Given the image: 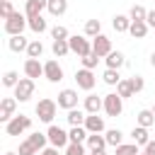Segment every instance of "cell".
I'll use <instances>...</instances> for the list:
<instances>
[{"mask_svg":"<svg viewBox=\"0 0 155 155\" xmlns=\"http://www.w3.org/2000/svg\"><path fill=\"white\" fill-rule=\"evenodd\" d=\"M56 109H58V104H56L53 99H48V97L39 99V102H36V107H34V111H36L39 121H44V124H51V121H53Z\"/></svg>","mask_w":155,"mask_h":155,"instance_id":"6da1fadb","label":"cell"},{"mask_svg":"<svg viewBox=\"0 0 155 155\" xmlns=\"http://www.w3.org/2000/svg\"><path fill=\"white\" fill-rule=\"evenodd\" d=\"M31 128V119L27 114H19V116H12L7 124H5V133L7 136H22L24 131Z\"/></svg>","mask_w":155,"mask_h":155,"instance_id":"7a4b0ae2","label":"cell"},{"mask_svg":"<svg viewBox=\"0 0 155 155\" xmlns=\"http://www.w3.org/2000/svg\"><path fill=\"white\" fill-rule=\"evenodd\" d=\"M24 27H29V19H27V15H19V12H15L12 17H7V19H5V31H7L10 36H17V34H22V31H24Z\"/></svg>","mask_w":155,"mask_h":155,"instance_id":"3957f363","label":"cell"},{"mask_svg":"<svg viewBox=\"0 0 155 155\" xmlns=\"http://www.w3.org/2000/svg\"><path fill=\"white\" fill-rule=\"evenodd\" d=\"M46 136H48V143L53 145V148H68L70 145V138H68V133L61 128V126H48V131H46Z\"/></svg>","mask_w":155,"mask_h":155,"instance_id":"277c9868","label":"cell"},{"mask_svg":"<svg viewBox=\"0 0 155 155\" xmlns=\"http://www.w3.org/2000/svg\"><path fill=\"white\" fill-rule=\"evenodd\" d=\"M104 111H107V116H119L124 111V97H119L116 92L104 94Z\"/></svg>","mask_w":155,"mask_h":155,"instance_id":"5b68a950","label":"cell"},{"mask_svg":"<svg viewBox=\"0 0 155 155\" xmlns=\"http://www.w3.org/2000/svg\"><path fill=\"white\" fill-rule=\"evenodd\" d=\"M31 94H34V80L31 78H22L17 82V87H15V99L17 102H27V99H31Z\"/></svg>","mask_w":155,"mask_h":155,"instance_id":"8992f818","label":"cell"},{"mask_svg":"<svg viewBox=\"0 0 155 155\" xmlns=\"http://www.w3.org/2000/svg\"><path fill=\"white\" fill-rule=\"evenodd\" d=\"M68 44H70V51H73V53H78L80 58H85L87 53H92V44H90L85 36H78V34H75V36H70V39H68Z\"/></svg>","mask_w":155,"mask_h":155,"instance_id":"52a82bcc","label":"cell"},{"mask_svg":"<svg viewBox=\"0 0 155 155\" xmlns=\"http://www.w3.org/2000/svg\"><path fill=\"white\" fill-rule=\"evenodd\" d=\"M75 82H78V87L80 90H92L94 85H97V78H94V73L92 70H87V68H80V70H75Z\"/></svg>","mask_w":155,"mask_h":155,"instance_id":"ba28073f","label":"cell"},{"mask_svg":"<svg viewBox=\"0 0 155 155\" xmlns=\"http://www.w3.org/2000/svg\"><path fill=\"white\" fill-rule=\"evenodd\" d=\"M92 53H97L99 58H107V56L111 53V39L104 36V34L94 36V39H92Z\"/></svg>","mask_w":155,"mask_h":155,"instance_id":"9c48e42d","label":"cell"},{"mask_svg":"<svg viewBox=\"0 0 155 155\" xmlns=\"http://www.w3.org/2000/svg\"><path fill=\"white\" fill-rule=\"evenodd\" d=\"M58 107L61 109H75L78 107V92L75 90H70V87H65V90H61L58 92Z\"/></svg>","mask_w":155,"mask_h":155,"instance_id":"30bf717a","label":"cell"},{"mask_svg":"<svg viewBox=\"0 0 155 155\" xmlns=\"http://www.w3.org/2000/svg\"><path fill=\"white\" fill-rule=\"evenodd\" d=\"M44 78L48 82H61L63 80V68L58 65V61H46L44 63Z\"/></svg>","mask_w":155,"mask_h":155,"instance_id":"8fae6325","label":"cell"},{"mask_svg":"<svg viewBox=\"0 0 155 155\" xmlns=\"http://www.w3.org/2000/svg\"><path fill=\"white\" fill-rule=\"evenodd\" d=\"M15 109H17V99H15V97H5V99L0 102V121L7 124V121L15 116Z\"/></svg>","mask_w":155,"mask_h":155,"instance_id":"7c38bea8","label":"cell"},{"mask_svg":"<svg viewBox=\"0 0 155 155\" xmlns=\"http://www.w3.org/2000/svg\"><path fill=\"white\" fill-rule=\"evenodd\" d=\"M24 75L31 78V80L44 75V65L39 63V58H27V61H24Z\"/></svg>","mask_w":155,"mask_h":155,"instance_id":"4fadbf2b","label":"cell"},{"mask_svg":"<svg viewBox=\"0 0 155 155\" xmlns=\"http://www.w3.org/2000/svg\"><path fill=\"white\" fill-rule=\"evenodd\" d=\"M46 7H48V0H27L24 15H27V17H39Z\"/></svg>","mask_w":155,"mask_h":155,"instance_id":"5bb4252c","label":"cell"},{"mask_svg":"<svg viewBox=\"0 0 155 155\" xmlns=\"http://www.w3.org/2000/svg\"><path fill=\"white\" fill-rule=\"evenodd\" d=\"M99 109H104V97L87 94V97H85V111H87V114H99Z\"/></svg>","mask_w":155,"mask_h":155,"instance_id":"9a60e30c","label":"cell"},{"mask_svg":"<svg viewBox=\"0 0 155 155\" xmlns=\"http://www.w3.org/2000/svg\"><path fill=\"white\" fill-rule=\"evenodd\" d=\"M85 128H87L90 133H102V131H104V119L97 116V114H87V119H85Z\"/></svg>","mask_w":155,"mask_h":155,"instance_id":"2e32d148","label":"cell"},{"mask_svg":"<svg viewBox=\"0 0 155 155\" xmlns=\"http://www.w3.org/2000/svg\"><path fill=\"white\" fill-rule=\"evenodd\" d=\"M104 61H107V68H114V70H119V68L126 65V56H124L121 51H111Z\"/></svg>","mask_w":155,"mask_h":155,"instance_id":"e0dca14e","label":"cell"},{"mask_svg":"<svg viewBox=\"0 0 155 155\" xmlns=\"http://www.w3.org/2000/svg\"><path fill=\"white\" fill-rule=\"evenodd\" d=\"M7 46H10V51L19 53V51H27V48H29V41H27L22 34H17V36H10V39H7Z\"/></svg>","mask_w":155,"mask_h":155,"instance_id":"ac0fdd59","label":"cell"},{"mask_svg":"<svg viewBox=\"0 0 155 155\" xmlns=\"http://www.w3.org/2000/svg\"><path fill=\"white\" fill-rule=\"evenodd\" d=\"M136 121H138V126L150 128V126L155 124V114H153V109H140V111H138V116H136Z\"/></svg>","mask_w":155,"mask_h":155,"instance_id":"d6986e66","label":"cell"},{"mask_svg":"<svg viewBox=\"0 0 155 155\" xmlns=\"http://www.w3.org/2000/svg\"><path fill=\"white\" fill-rule=\"evenodd\" d=\"M87 136H90V131H87L85 126H73V128L68 131L70 143H82V140H87Z\"/></svg>","mask_w":155,"mask_h":155,"instance_id":"ffe728a7","label":"cell"},{"mask_svg":"<svg viewBox=\"0 0 155 155\" xmlns=\"http://www.w3.org/2000/svg\"><path fill=\"white\" fill-rule=\"evenodd\" d=\"M131 138H133L136 145H143V148L150 143V138H148V128H143V126H136V128L131 131Z\"/></svg>","mask_w":155,"mask_h":155,"instance_id":"44dd1931","label":"cell"},{"mask_svg":"<svg viewBox=\"0 0 155 155\" xmlns=\"http://www.w3.org/2000/svg\"><path fill=\"white\" fill-rule=\"evenodd\" d=\"M51 51H53V56H56V58H63V56L70 51V44H68V39H56V41L51 44Z\"/></svg>","mask_w":155,"mask_h":155,"instance_id":"7402d4cb","label":"cell"},{"mask_svg":"<svg viewBox=\"0 0 155 155\" xmlns=\"http://www.w3.org/2000/svg\"><path fill=\"white\" fill-rule=\"evenodd\" d=\"M65 119H68V124H70V126H85L87 114H85V111H80V109L75 107V109H70V111H68V116H65Z\"/></svg>","mask_w":155,"mask_h":155,"instance_id":"603a6c76","label":"cell"},{"mask_svg":"<svg viewBox=\"0 0 155 155\" xmlns=\"http://www.w3.org/2000/svg\"><path fill=\"white\" fill-rule=\"evenodd\" d=\"M104 138H107V145H114V148L124 145V133H121L119 128H109V131L104 133Z\"/></svg>","mask_w":155,"mask_h":155,"instance_id":"cb8c5ba5","label":"cell"},{"mask_svg":"<svg viewBox=\"0 0 155 155\" xmlns=\"http://www.w3.org/2000/svg\"><path fill=\"white\" fill-rule=\"evenodd\" d=\"M53 17H61V15H65V10H68V0H48V7H46Z\"/></svg>","mask_w":155,"mask_h":155,"instance_id":"d4e9b609","label":"cell"},{"mask_svg":"<svg viewBox=\"0 0 155 155\" xmlns=\"http://www.w3.org/2000/svg\"><path fill=\"white\" fill-rule=\"evenodd\" d=\"M111 27H114L116 31H128V29H131V17H128V15H116V17L111 19Z\"/></svg>","mask_w":155,"mask_h":155,"instance_id":"484cf974","label":"cell"},{"mask_svg":"<svg viewBox=\"0 0 155 155\" xmlns=\"http://www.w3.org/2000/svg\"><path fill=\"white\" fill-rule=\"evenodd\" d=\"M128 34H131L133 39H145V34H148V22H131Z\"/></svg>","mask_w":155,"mask_h":155,"instance_id":"4316f807","label":"cell"},{"mask_svg":"<svg viewBox=\"0 0 155 155\" xmlns=\"http://www.w3.org/2000/svg\"><path fill=\"white\" fill-rule=\"evenodd\" d=\"M87 145H90L92 150H104V148H107V138H104L102 133H90V136H87Z\"/></svg>","mask_w":155,"mask_h":155,"instance_id":"83f0119b","label":"cell"},{"mask_svg":"<svg viewBox=\"0 0 155 155\" xmlns=\"http://www.w3.org/2000/svg\"><path fill=\"white\" fill-rule=\"evenodd\" d=\"M29 19V29L31 31H36V34H44L46 29H48V24H46V19L39 15V17H27Z\"/></svg>","mask_w":155,"mask_h":155,"instance_id":"f1b7e54d","label":"cell"},{"mask_svg":"<svg viewBox=\"0 0 155 155\" xmlns=\"http://www.w3.org/2000/svg\"><path fill=\"white\" fill-rule=\"evenodd\" d=\"M99 34H102V22H99V19H87V22H85V36H92V39H94V36H99Z\"/></svg>","mask_w":155,"mask_h":155,"instance_id":"f546056e","label":"cell"},{"mask_svg":"<svg viewBox=\"0 0 155 155\" xmlns=\"http://www.w3.org/2000/svg\"><path fill=\"white\" fill-rule=\"evenodd\" d=\"M128 17H131V22H145L148 19V10L143 5H133L131 12H128Z\"/></svg>","mask_w":155,"mask_h":155,"instance_id":"4dcf8cb0","label":"cell"},{"mask_svg":"<svg viewBox=\"0 0 155 155\" xmlns=\"http://www.w3.org/2000/svg\"><path fill=\"white\" fill-rule=\"evenodd\" d=\"M116 94H119V97H124V99L136 94V92H133V85H131V78H128V80H121V82L116 85Z\"/></svg>","mask_w":155,"mask_h":155,"instance_id":"1f68e13d","label":"cell"},{"mask_svg":"<svg viewBox=\"0 0 155 155\" xmlns=\"http://www.w3.org/2000/svg\"><path fill=\"white\" fill-rule=\"evenodd\" d=\"M41 53H44V44H41L39 39H34V41H29V48H27V56H29V58H41Z\"/></svg>","mask_w":155,"mask_h":155,"instance_id":"d6a6232c","label":"cell"},{"mask_svg":"<svg viewBox=\"0 0 155 155\" xmlns=\"http://www.w3.org/2000/svg\"><path fill=\"white\" fill-rule=\"evenodd\" d=\"M27 140H29V143H31V145H34L36 150H41V148H44V145L48 143V136H46V133H39V131H36V133H31V136H29Z\"/></svg>","mask_w":155,"mask_h":155,"instance_id":"836d02e7","label":"cell"},{"mask_svg":"<svg viewBox=\"0 0 155 155\" xmlns=\"http://www.w3.org/2000/svg\"><path fill=\"white\" fill-rule=\"evenodd\" d=\"M102 78H104V82H107V85H119V82L124 80V78L119 75V70H114V68H107Z\"/></svg>","mask_w":155,"mask_h":155,"instance_id":"e575fe53","label":"cell"},{"mask_svg":"<svg viewBox=\"0 0 155 155\" xmlns=\"http://www.w3.org/2000/svg\"><path fill=\"white\" fill-rule=\"evenodd\" d=\"M19 80H22V78L17 75V70H7V73L2 75V85H5V87H12V90L17 87V82H19Z\"/></svg>","mask_w":155,"mask_h":155,"instance_id":"d590c367","label":"cell"},{"mask_svg":"<svg viewBox=\"0 0 155 155\" xmlns=\"http://www.w3.org/2000/svg\"><path fill=\"white\" fill-rule=\"evenodd\" d=\"M114 155H138V145L136 143H124V145L116 148Z\"/></svg>","mask_w":155,"mask_h":155,"instance_id":"8d00e7d4","label":"cell"},{"mask_svg":"<svg viewBox=\"0 0 155 155\" xmlns=\"http://www.w3.org/2000/svg\"><path fill=\"white\" fill-rule=\"evenodd\" d=\"M12 15H15L12 0H2V2H0V17H2V19H7V17H12Z\"/></svg>","mask_w":155,"mask_h":155,"instance_id":"74e56055","label":"cell"},{"mask_svg":"<svg viewBox=\"0 0 155 155\" xmlns=\"http://www.w3.org/2000/svg\"><path fill=\"white\" fill-rule=\"evenodd\" d=\"M51 36H53V41H56V39H70L68 29H65V27H61V24H56V27L51 29Z\"/></svg>","mask_w":155,"mask_h":155,"instance_id":"f35d334b","label":"cell"},{"mask_svg":"<svg viewBox=\"0 0 155 155\" xmlns=\"http://www.w3.org/2000/svg\"><path fill=\"white\" fill-rule=\"evenodd\" d=\"M97 63H99V56H97V53H87V56L82 58V68H87V70H92Z\"/></svg>","mask_w":155,"mask_h":155,"instance_id":"ab89813d","label":"cell"},{"mask_svg":"<svg viewBox=\"0 0 155 155\" xmlns=\"http://www.w3.org/2000/svg\"><path fill=\"white\" fill-rule=\"evenodd\" d=\"M19 155H39V150L29 143V140H24V143H19V150H17Z\"/></svg>","mask_w":155,"mask_h":155,"instance_id":"60d3db41","label":"cell"},{"mask_svg":"<svg viewBox=\"0 0 155 155\" xmlns=\"http://www.w3.org/2000/svg\"><path fill=\"white\" fill-rule=\"evenodd\" d=\"M63 155H85V148H82V143H70Z\"/></svg>","mask_w":155,"mask_h":155,"instance_id":"b9f144b4","label":"cell"},{"mask_svg":"<svg viewBox=\"0 0 155 155\" xmlns=\"http://www.w3.org/2000/svg\"><path fill=\"white\" fill-rule=\"evenodd\" d=\"M131 85H133V92H140V90L145 87V80H143L140 75H133V78H131Z\"/></svg>","mask_w":155,"mask_h":155,"instance_id":"7bdbcfd3","label":"cell"},{"mask_svg":"<svg viewBox=\"0 0 155 155\" xmlns=\"http://www.w3.org/2000/svg\"><path fill=\"white\" fill-rule=\"evenodd\" d=\"M148 27H155V10H148Z\"/></svg>","mask_w":155,"mask_h":155,"instance_id":"ee69618b","label":"cell"},{"mask_svg":"<svg viewBox=\"0 0 155 155\" xmlns=\"http://www.w3.org/2000/svg\"><path fill=\"white\" fill-rule=\"evenodd\" d=\"M145 155H155V140H150L148 145H145V150H143Z\"/></svg>","mask_w":155,"mask_h":155,"instance_id":"f6af8a7d","label":"cell"},{"mask_svg":"<svg viewBox=\"0 0 155 155\" xmlns=\"http://www.w3.org/2000/svg\"><path fill=\"white\" fill-rule=\"evenodd\" d=\"M41 155H58V148H53V145H51V148H46Z\"/></svg>","mask_w":155,"mask_h":155,"instance_id":"bcb514c9","label":"cell"},{"mask_svg":"<svg viewBox=\"0 0 155 155\" xmlns=\"http://www.w3.org/2000/svg\"><path fill=\"white\" fill-rule=\"evenodd\" d=\"M90 155H107V150H92Z\"/></svg>","mask_w":155,"mask_h":155,"instance_id":"7dc6e473","label":"cell"},{"mask_svg":"<svg viewBox=\"0 0 155 155\" xmlns=\"http://www.w3.org/2000/svg\"><path fill=\"white\" fill-rule=\"evenodd\" d=\"M150 65H153V68H155V51H153V53H150Z\"/></svg>","mask_w":155,"mask_h":155,"instance_id":"c3c4849f","label":"cell"},{"mask_svg":"<svg viewBox=\"0 0 155 155\" xmlns=\"http://www.w3.org/2000/svg\"><path fill=\"white\" fill-rule=\"evenodd\" d=\"M5 155H19V153H15V150H7V153H5Z\"/></svg>","mask_w":155,"mask_h":155,"instance_id":"681fc988","label":"cell"},{"mask_svg":"<svg viewBox=\"0 0 155 155\" xmlns=\"http://www.w3.org/2000/svg\"><path fill=\"white\" fill-rule=\"evenodd\" d=\"M153 114H155V104H153Z\"/></svg>","mask_w":155,"mask_h":155,"instance_id":"f907efd6","label":"cell"},{"mask_svg":"<svg viewBox=\"0 0 155 155\" xmlns=\"http://www.w3.org/2000/svg\"><path fill=\"white\" fill-rule=\"evenodd\" d=\"M138 155H145V153H138Z\"/></svg>","mask_w":155,"mask_h":155,"instance_id":"816d5d0a","label":"cell"}]
</instances>
